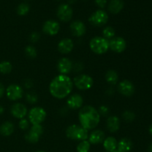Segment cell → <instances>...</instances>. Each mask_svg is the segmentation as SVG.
Returning <instances> with one entry per match:
<instances>
[{
	"label": "cell",
	"instance_id": "6da1fadb",
	"mask_svg": "<svg viewBox=\"0 0 152 152\" xmlns=\"http://www.w3.org/2000/svg\"><path fill=\"white\" fill-rule=\"evenodd\" d=\"M73 87L74 83L68 76L59 74L51 80L49 85V91L52 96L62 99L69 96Z\"/></svg>",
	"mask_w": 152,
	"mask_h": 152
},
{
	"label": "cell",
	"instance_id": "7a4b0ae2",
	"mask_svg": "<svg viewBox=\"0 0 152 152\" xmlns=\"http://www.w3.org/2000/svg\"><path fill=\"white\" fill-rule=\"evenodd\" d=\"M78 117L82 127L88 131L95 129L100 121L99 112L91 105H86L81 108Z\"/></svg>",
	"mask_w": 152,
	"mask_h": 152
},
{
	"label": "cell",
	"instance_id": "3957f363",
	"mask_svg": "<svg viewBox=\"0 0 152 152\" xmlns=\"http://www.w3.org/2000/svg\"><path fill=\"white\" fill-rule=\"evenodd\" d=\"M66 136L68 139L72 140L83 141L88 138V131L77 125H71L66 129Z\"/></svg>",
	"mask_w": 152,
	"mask_h": 152
},
{
	"label": "cell",
	"instance_id": "277c9868",
	"mask_svg": "<svg viewBox=\"0 0 152 152\" xmlns=\"http://www.w3.org/2000/svg\"><path fill=\"white\" fill-rule=\"evenodd\" d=\"M89 47L96 54H104L109 50V40L103 37H95L91 39Z\"/></svg>",
	"mask_w": 152,
	"mask_h": 152
},
{
	"label": "cell",
	"instance_id": "5b68a950",
	"mask_svg": "<svg viewBox=\"0 0 152 152\" xmlns=\"http://www.w3.org/2000/svg\"><path fill=\"white\" fill-rule=\"evenodd\" d=\"M47 113L41 107H34L28 112V120L32 125H41L46 119Z\"/></svg>",
	"mask_w": 152,
	"mask_h": 152
},
{
	"label": "cell",
	"instance_id": "8992f818",
	"mask_svg": "<svg viewBox=\"0 0 152 152\" xmlns=\"http://www.w3.org/2000/svg\"><path fill=\"white\" fill-rule=\"evenodd\" d=\"M73 83L79 90L86 91L91 88L94 86V80L88 74H80L74 79Z\"/></svg>",
	"mask_w": 152,
	"mask_h": 152
},
{
	"label": "cell",
	"instance_id": "52a82bcc",
	"mask_svg": "<svg viewBox=\"0 0 152 152\" xmlns=\"http://www.w3.org/2000/svg\"><path fill=\"white\" fill-rule=\"evenodd\" d=\"M89 22L96 27H101L105 25L108 21V15L102 9H99L94 12L88 19Z\"/></svg>",
	"mask_w": 152,
	"mask_h": 152
},
{
	"label": "cell",
	"instance_id": "ba28073f",
	"mask_svg": "<svg viewBox=\"0 0 152 152\" xmlns=\"http://www.w3.org/2000/svg\"><path fill=\"white\" fill-rule=\"evenodd\" d=\"M44 129L42 125H32L29 132L25 134V139L30 143H37L42 135Z\"/></svg>",
	"mask_w": 152,
	"mask_h": 152
},
{
	"label": "cell",
	"instance_id": "9c48e42d",
	"mask_svg": "<svg viewBox=\"0 0 152 152\" xmlns=\"http://www.w3.org/2000/svg\"><path fill=\"white\" fill-rule=\"evenodd\" d=\"M56 15L59 20L64 22H68L72 19L73 10L68 4H62L58 7Z\"/></svg>",
	"mask_w": 152,
	"mask_h": 152
},
{
	"label": "cell",
	"instance_id": "30bf717a",
	"mask_svg": "<svg viewBox=\"0 0 152 152\" xmlns=\"http://www.w3.org/2000/svg\"><path fill=\"white\" fill-rule=\"evenodd\" d=\"M7 97L11 101H16L20 99L23 96V89L20 86L16 84H11L6 88Z\"/></svg>",
	"mask_w": 152,
	"mask_h": 152
},
{
	"label": "cell",
	"instance_id": "8fae6325",
	"mask_svg": "<svg viewBox=\"0 0 152 152\" xmlns=\"http://www.w3.org/2000/svg\"><path fill=\"white\" fill-rule=\"evenodd\" d=\"M127 43L125 39L120 37H114L109 40V49L115 53H123L126 48Z\"/></svg>",
	"mask_w": 152,
	"mask_h": 152
},
{
	"label": "cell",
	"instance_id": "7c38bea8",
	"mask_svg": "<svg viewBox=\"0 0 152 152\" xmlns=\"http://www.w3.org/2000/svg\"><path fill=\"white\" fill-rule=\"evenodd\" d=\"M118 91L125 96H131L134 94L135 86L130 80H125L118 84Z\"/></svg>",
	"mask_w": 152,
	"mask_h": 152
},
{
	"label": "cell",
	"instance_id": "4fadbf2b",
	"mask_svg": "<svg viewBox=\"0 0 152 152\" xmlns=\"http://www.w3.org/2000/svg\"><path fill=\"white\" fill-rule=\"evenodd\" d=\"M60 25L59 22L55 20H48L45 22L42 26V31L45 34L49 36H55L59 33Z\"/></svg>",
	"mask_w": 152,
	"mask_h": 152
},
{
	"label": "cell",
	"instance_id": "5bb4252c",
	"mask_svg": "<svg viewBox=\"0 0 152 152\" xmlns=\"http://www.w3.org/2000/svg\"><path fill=\"white\" fill-rule=\"evenodd\" d=\"M10 113L13 117L21 120V119L25 118V116L27 115L28 108L24 104L20 103V102H16L11 106Z\"/></svg>",
	"mask_w": 152,
	"mask_h": 152
},
{
	"label": "cell",
	"instance_id": "9a60e30c",
	"mask_svg": "<svg viewBox=\"0 0 152 152\" xmlns=\"http://www.w3.org/2000/svg\"><path fill=\"white\" fill-rule=\"evenodd\" d=\"M73 69V62L67 57H62L58 61L57 70L59 73L62 75H67Z\"/></svg>",
	"mask_w": 152,
	"mask_h": 152
},
{
	"label": "cell",
	"instance_id": "2e32d148",
	"mask_svg": "<svg viewBox=\"0 0 152 152\" xmlns=\"http://www.w3.org/2000/svg\"><path fill=\"white\" fill-rule=\"evenodd\" d=\"M70 30L74 37H81L86 33V26L82 21H74L70 25Z\"/></svg>",
	"mask_w": 152,
	"mask_h": 152
},
{
	"label": "cell",
	"instance_id": "e0dca14e",
	"mask_svg": "<svg viewBox=\"0 0 152 152\" xmlns=\"http://www.w3.org/2000/svg\"><path fill=\"white\" fill-rule=\"evenodd\" d=\"M74 43L72 39L69 38H65L59 42L57 45L58 50L62 54H68L73 50Z\"/></svg>",
	"mask_w": 152,
	"mask_h": 152
},
{
	"label": "cell",
	"instance_id": "ac0fdd59",
	"mask_svg": "<svg viewBox=\"0 0 152 152\" xmlns=\"http://www.w3.org/2000/svg\"><path fill=\"white\" fill-rule=\"evenodd\" d=\"M83 105V98L79 94H74L71 95L67 99V105L71 109L76 110L81 108Z\"/></svg>",
	"mask_w": 152,
	"mask_h": 152
},
{
	"label": "cell",
	"instance_id": "d6986e66",
	"mask_svg": "<svg viewBox=\"0 0 152 152\" xmlns=\"http://www.w3.org/2000/svg\"><path fill=\"white\" fill-rule=\"evenodd\" d=\"M88 142L93 145H97V144L102 143L104 140L105 139V133L102 130H94L88 136Z\"/></svg>",
	"mask_w": 152,
	"mask_h": 152
},
{
	"label": "cell",
	"instance_id": "ffe728a7",
	"mask_svg": "<svg viewBox=\"0 0 152 152\" xmlns=\"http://www.w3.org/2000/svg\"><path fill=\"white\" fill-rule=\"evenodd\" d=\"M106 126L108 130L111 133L118 132L120 127V120L117 116H111L106 120Z\"/></svg>",
	"mask_w": 152,
	"mask_h": 152
},
{
	"label": "cell",
	"instance_id": "44dd1931",
	"mask_svg": "<svg viewBox=\"0 0 152 152\" xmlns=\"http://www.w3.org/2000/svg\"><path fill=\"white\" fill-rule=\"evenodd\" d=\"M133 144L131 140L129 138H123L119 142H117V148L120 152H129L132 149Z\"/></svg>",
	"mask_w": 152,
	"mask_h": 152
},
{
	"label": "cell",
	"instance_id": "7402d4cb",
	"mask_svg": "<svg viewBox=\"0 0 152 152\" xmlns=\"http://www.w3.org/2000/svg\"><path fill=\"white\" fill-rule=\"evenodd\" d=\"M124 7V2L123 0H111L108 4V10L113 14L119 13Z\"/></svg>",
	"mask_w": 152,
	"mask_h": 152
},
{
	"label": "cell",
	"instance_id": "603a6c76",
	"mask_svg": "<svg viewBox=\"0 0 152 152\" xmlns=\"http://www.w3.org/2000/svg\"><path fill=\"white\" fill-rule=\"evenodd\" d=\"M103 147L105 151L108 152H113L117 150V140L113 137H108L103 141Z\"/></svg>",
	"mask_w": 152,
	"mask_h": 152
},
{
	"label": "cell",
	"instance_id": "cb8c5ba5",
	"mask_svg": "<svg viewBox=\"0 0 152 152\" xmlns=\"http://www.w3.org/2000/svg\"><path fill=\"white\" fill-rule=\"evenodd\" d=\"M14 132V125L10 121L3 123L0 126V134L4 137H9Z\"/></svg>",
	"mask_w": 152,
	"mask_h": 152
},
{
	"label": "cell",
	"instance_id": "d4e9b609",
	"mask_svg": "<svg viewBox=\"0 0 152 152\" xmlns=\"http://www.w3.org/2000/svg\"><path fill=\"white\" fill-rule=\"evenodd\" d=\"M105 79L107 83L111 86H115L118 82V74L114 70H108L105 76Z\"/></svg>",
	"mask_w": 152,
	"mask_h": 152
},
{
	"label": "cell",
	"instance_id": "484cf974",
	"mask_svg": "<svg viewBox=\"0 0 152 152\" xmlns=\"http://www.w3.org/2000/svg\"><path fill=\"white\" fill-rule=\"evenodd\" d=\"M115 34L116 31L113 27H105V28L102 30V35H103V37L108 40H110L112 38H114V37H115Z\"/></svg>",
	"mask_w": 152,
	"mask_h": 152
},
{
	"label": "cell",
	"instance_id": "4316f807",
	"mask_svg": "<svg viewBox=\"0 0 152 152\" xmlns=\"http://www.w3.org/2000/svg\"><path fill=\"white\" fill-rule=\"evenodd\" d=\"M25 56L31 59H34L37 56V50L33 45H28L25 48Z\"/></svg>",
	"mask_w": 152,
	"mask_h": 152
},
{
	"label": "cell",
	"instance_id": "83f0119b",
	"mask_svg": "<svg viewBox=\"0 0 152 152\" xmlns=\"http://www.w3.org/2000/svg\"><path fill=\"white\" fill-rule=\"evenodd\" d=\"M12 68L13 67H12L11 63L8 61H3V62H0V72L2 74H10L12 71Z\"/></svg>",
	"mask_w": 152,
	"mask_h": 152
},
{
	"label": "cell",
	"instance_id": "f1b7e54d",
	"mask_svg": "<svg viewBox=\"0 0 152 152\" xmlns=\"http://www.w3.org/2000/svg\"><path fill=\"white\" fill-rule=\"evenodd\" d=\"M91 148V143L88 140L80 141V143L77 146V152H88Z\"/></svg>",
	"mask_w": 152,
	"mask_h": 152
},
{
	"label": "cell",
	"instance_id": "f546056e",
	"mask_svg": "<svg viewBox=\"0 0 152 152\" xmlns=\"http://www.w3.org/2000/svg\"><path fill=\"white\" fill-rule=\"evenodd\" d=\"M30 10L29 4L27 3H21L18 5L16 8V12L19 16H25L28 13Z\"/></svg>",
	"mask_w": 152,
	"mask_h": 152
},
{
	"label": "cell",
	"instance_id": "4dcf8cb0",
	"mask_svg": "<svg viewBox=\"0 0 152 152\" xmlns=\"http://www.w3.org/2000/svg\"><path fill=\"white\" fill-rule=\"evenodd\" d=\"M25 99L26 101L30 104H35L38 101V95L35 92L30 91L28 92L25 95Z\"/></svg>",
	"mask_w": 152,
	"mask_h": 152
},
{
	"label": "cell",
	"instance_id": "1f68e13d",
	"mask_svg": "<svg viewBox=\"0 0 152 152\" xmlns=\"http://www.w3.org/2000/svg\"><path fill=\"white\" fill-rule=\"evenodd\" d=\"M135 114L132 111H125L123 114V118L126 122H132L135 119Z\"/></svg>",
	"mask_w": 152,
	"mask_h": 152
},
{
	"label": "cell",
	"instance_id": "d6a6232c",
	"mask_svg": "<svg viewBox=\"0 0 152 152\" xmlns=\"http://www.w3.org/2000/svg\"><path fill=\"white\" fill-rule=\"evenodd\" d=\"M19 129H20L21 130H23V131L28 130L30 127L29 120H27V119L25 118L21 119L20 121H19Z\"/></svg>",
	"mask_w": 152,
	"mask_h": 152
},
{
	"label": "cell",
	"instance_id": "836d02e7",
	"mask_svg": "<svg viewBox=\"0 0 152 152\" xmlns=\"http://www.w3.org/2000/svg\"><path fill=\"white\" fill-rule=\"evenodd\" d=\"M98 112H99V115H102L103 117L107 116L109 113V108L106 105H101L99 108V109L97 110Z\"/></svg>",
	"mask_w": 152,
	"mask_h": 152
},
{
	"label": "cell",
	"instance_id": "e575fe53",
	"mask_svg": "<svg viewBox=\"0 0 152 152\" xmlns=\"http://www.w3.org/2000/svg\"><path fill=\"white\" fill-rule=\"evenodd\" d=\"M30 41L33 43L37 42L40 39V34L38 32H33L32 34L30 35Z\"/></svg>",
	"mask_w": 152,
	"mask_h": 152
},
{
	"label": "cell",
	"instance_id": "d590c367",
	"mask_svg": "<svg viewBox=\"0 0 152 152\" xmlns=\"http://www.w3.org/2000/svg\"><path fill=\"white\" fill-rule=\"evenodd\" d=\"M83 65L81 62H77V63H75L74 65L73 64L72 70H74L75 72H80V71H81L82 70H83Z\"/></svg>",
	"mask_w": 152,
	"mask_h": 152
},
{
	"label": "cell",
	"instance_id": "8d00e7d4",
	"mask_svg": "<svg viewBox=\"0 0 152 152\" xmlns=\"http://www.w3.org/2000/svg\"><path fill=\"white\" fill-rule=\"evenodd\" d=\"M24 86L26 88H31L34 86V82L31 80V79H26L24 81Z\"/></svg>",
	"mask_w": 152,
	"mask_h": 152
},
{
	"label": "cell",
	"instance_id": "74e56055",
	"mask_svg": "<svg viewBox=\"0 0 152 152\" xmlns=\"http://www.w3.org/2000/svg\"><path fill=\"white\" fill-rule=\"evenodd\" d=\"M95 3L99 8H104L106 5V0H95Z\"/></svg>",
	"mask_w": 152,
	"mask_h": 152
},
{
	"label": "cell",
	"instance_id": "f35d334b",
	"mask_svg": "<svg viewBox=\"0 0 152 152\" xmlns=\"http://www.w3.org/2000/svg\"><path fill=\"white\" fill-rule=\"evenodd\" d=\"M4 94V87L1 83H0V99L2 97Z\"/></svg>",
	"mask_w": 152,
	"mask_h": 152
},
{
	"label": "cell",
	"instance_id": "ab89813d",
	"mask_svg": "<svg viewBox=\"0 0 152 152\" xmlns=\"http://www.w3.org/2000/svg\"><path fill=\"white\" fill-rule=\"evenodd\" d=\"M3 112H4V108L0 105V114H2Z\"/></svg>",
	"mask_w": 152,
	"mask_h": 152
},
{
	"label": "cell",
	"instance_id": "60d3db41",
	"mask_svg": "<svg viewBox=\"0 0 152 152\" xmlns=\"http://www.w3.org/2000/svg\"><path fill=\"white\" fill-rule=\"evenodd\" d=\"M148 151L152 152V142L151 144H150L149 146H148Z\"/></svg>",
	"mask_w": 152,
	"mask_h": 152
},
{
	"label": "cell",
	"instance_id": "b9f144b4",
	"mask_svg": "<svg viewBox=\"0 0 152 152\" xmlns=\"http://www.w3.org/2000/svg\"><path fill=\"white\" fill-rule=\"evenodd\" d=\"M149 133L151 134V135L152 136V124L150 126V127H149Z\"/></svg>",
	"mask_w": 152,
	"mask_h": 152
},
{
	"label": "cell",
	"instance_id": "7bdbcfd3",
	"mask_svg": "<svg viewBox=\"0 0 152 152\" xmlns=\"http://www.w3.org/2000/svg\"><path fill=\"white\" fill-rule=\"evenodd\" d=\"M76 0H68V1L69 3H71V4H72V3H74L75 2Z\"/></svg>",
	"mask_w": 152,
	"mask_h": 152
},
{
	"label": "cell",
	"instance_id": "ee69618b",
	"mask_svg": "<svg viewBox=\"0 0 152 152\" xmlns=\"http://www.w3.org/2000/svg\"><path fill=\"white\" fill-rule=\"evenodd\" d=\"M36 152H46V151H36Z\"/></svg>",
	"mask_w": 152,
	"mask_h": 152
},
{
	"label": "cell",
	"instance_id": "f6af8a7d",
	"mask_svg": "<svg viewBox=\"0 0 152 152\" xmlns=\"http://www.w3.org/2000/svg\"><path fill=\"white\" fill-rule=\"evenodd\" d=\"M113 152H120V151H119L118 150H115V151H113Z\"/></svg>",
	"mask_w": 152,
	"mask_h": 152
},
{
	"label": "cell",
	"instance_id": "bcb514c9",
	"mask_svg": "<svg viewBox=\"0 0 152 152\" xmlns=\"http://www.w3.org/2000/svg\"><path fill=\"white\" fill-rule=\"evenodd\" d=\"M105 152H108V151H105Z\"/></svg>",
	"mask_w": 152,
	"mask_h": 152
}]
</instances>
